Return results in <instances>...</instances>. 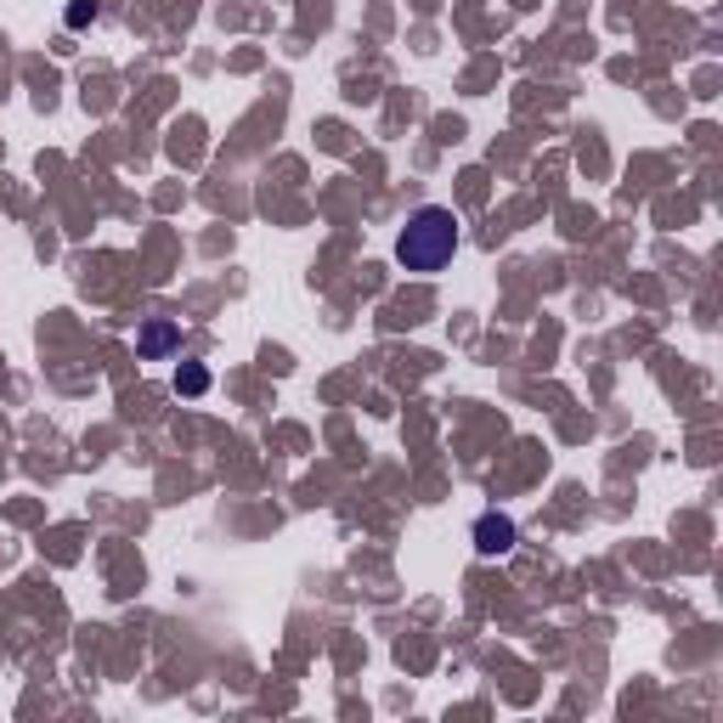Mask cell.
I'll return each instance as SVG.
<instances>
[{
  "label": "cell",
  "mask_w": 723,
  "mask_h": 723,
  "mask_svg": "<svg viewBox=\"0 0 723 723\" xmlns=\"http://www.w3.org/2000/svg\"><path fill=\"white\" fill-rule=\"evenodd\" d=\"M475 548L480 554H509L514 548V520L498 514V509H487V514L475 520Z\"/></svg>",
  "instance_id": "cell-2"
},
{
  "label": "cell",
  "mask_w": 723,
  "mask_h": 723,
  "mask_svg": "<svg viewBox=\"0 0 723 723\" xmlns=\"http://www.w3.org/2000/svg\"><path fill=\"white\" fill-rule=\"evenodd\" d=\"M210 390V374L198 368V362H181L176 368V396H204Z\"/></svg>",
  "instance_id": "cell-4"
},
{
  "label": "cell",
  "mask_w": 723,
  "mask_h": 723,
  "mask_svg": "<svg viewBox=\"0 0 723 723\" xmlns=\"http://www.w3.org/2000/svg\"><path fill=\"white\" fill-rule=\"evenodd\" d=\"M176 345H181V329H176V323H165V316H153V323L136 334V351H142V356H153V362H158V356H170Z\"/></svg>",
  "instance_id": "cell-3"
},
{
  "label": "cell",
  "mask_w": 723,
  "mask_h": 723,
  "mask_svg": "<svg viewBox=\"0 0 723 723\" xmlns=\"http://www.w3.org/2000/svg\"><path fill=\"white\" fill-rule=\"evenodd\" d=\"M453 249H458V215L447 204L413 210L408 226H401V237H396V260L408 271H441L453 260Z\"/></svg>",
  "instance_id": "cell-1"
},
{
  "label": "cell",
  "mask_w": 723,
  "mask_h": 723,
  "mask_svg": "<svg viewBox=\"0 0 723 723\" xmlns=\"http://www.w3.org/2000/svg\"><path fill=\"white\" fill-rule=\"evenodd\" d=\"M97 18V7H91V0H74V7H68V29H86Z\"/></svg>",
  "instance_id": "cell-5"
}]
</instances>
